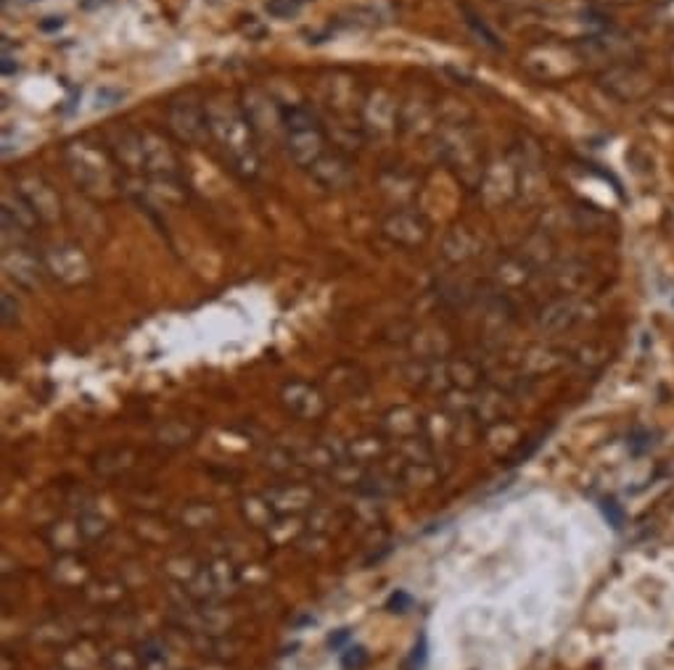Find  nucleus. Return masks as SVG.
Wrapping results in <instances>:
<instances>
[{
    "label": "nucleus",
    "mask_w": 674,
    "mask_h": 670,
    "mask_svg": "<svg viewBox=\"0 0 674 670\" xmlns=\"http://www.w3.org/2000/svg\"><path fill=\"white\" fill-rule=\"evenodd\" d=\"M651 433H645V431H638L632 435V448H634V454H640V452H645V448H651Z\"/></svg>",
    "instance_id": "obj_4"
},
{
    "label": "nucleus",
    "mask_w": 674,
    "mask_h": 670,
    "mask_svg": "<svg viewBox=\"0 0 674 670\" xmlns=\"http://www.w3.org/2000/svg\"><path fill=\"white\" fill-rule=\"evenodd\" d=\"M603 88L619 101H643L653 90V77L634 64H619L603 75Z\"/></svg>",
    "instance_id": "obj_1"
},
{
    "label": "nucleus",
    "mask_w": 674,
    "mask_h": 670,
    "mask_svg": "<svg viewBox=\"0 0 674 670\" xmlns=\"http://www.w3.org/2000/svg\"><path fill=\"white\" fill-rule=\"evenodd\" d=\"M603 512H606V518H611V523L617 525H621V520H625V515H621V510L614 502H606V507H603Z\"/></svg>",
    "instance_id": "obj_5"
},
{
    "label": "nucleus",
    "mask_w": 674,
    "mask_h": 670,
    "mask_svg": "<svg viewBox=\"0 0 674 670\" xmlns=\"http://www.w3.org/2000/svg\"><path fill=\"white\" fill-rule=\"evenodd\" d=\"M463 11H465V24H469V27L476 32V37H482V41H484V43H487V45H490V48H495V50H503V43H501V41H497V35H495V32H492V30H490V24H487V22H484V19H482V16H479V14H474V11H471V9H463Z\"/></svg>",
    "instance_id": "obj_2"
},
{
    "label": "nucleus",
    "mask_w": 674,
    "mask_h": 670,
    "mask_svg": "<svg viewBox=\"0 0 674 670\" xmlns=\"http://www.w3.org/2000/svg\"><path fill=\"white\" fill-rule=\"evenodd\" d=\"M307 3H310V0H270L268 14L276 16V19H291V16L300 14V11Z\"/></svg>",
    "instance_id": "obj_3"
}]
</instances>
